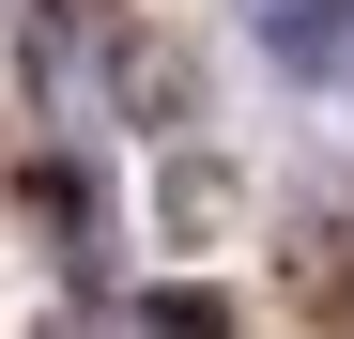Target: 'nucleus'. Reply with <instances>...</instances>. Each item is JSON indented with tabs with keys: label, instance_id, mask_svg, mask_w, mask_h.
<instances>
[{
	"label": "nucleus",
	"instance_id": "1",
	"mask_svg": "<svg viewBox=\"0 0 354 339\" xmlns=\"http://www.w3.org/2000/svg\"><path fill=\"white\" fill-rule=\"evenodd\" d=\"M262 62L277 77H354V0H262Z\"/></svg>",
	"mask_w": 354,
	"mask_h": 339
}]
</instances>
